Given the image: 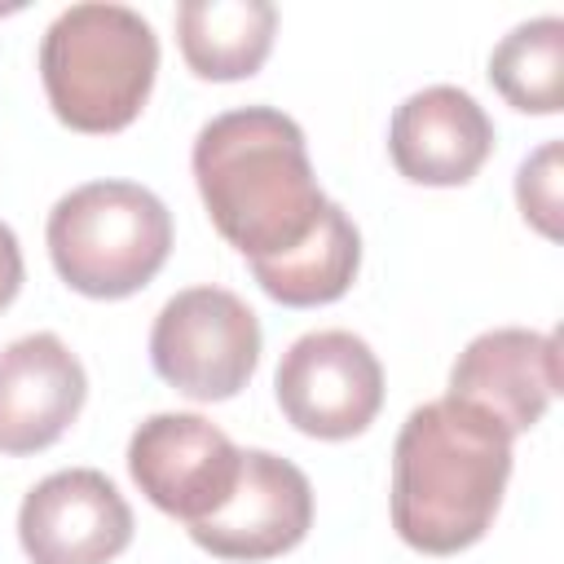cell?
Masks as SVG:
<instances>
[{
    "mask_svg": "<svg viewBox=\"0 0 564 564\" xmlns=\"http://www.w3.org/2000/svg\"><path fill=\"white\" fill-rule=\"evenodd\" d=\"M189 167L216 234L247 264L295 251L330 203L313 176L304 128L273 106H238L207 119Z\"/></svg>",
    "mask_w": 564,
    "mask_h": 564,
    "instance_id": "6da1fadb",
    "label": "cell"
},
{
    "mask_svg": "<svg viewBox=\"0 0 564 564\" xmlns=\"http://www.w3.org/2000/svg\"><path fill=\"white\" fill-rule=\"evenodd\" d=\"M511 441L489 414L441 397L405 414L392 445V529L423 555H454L485 538L511 476Z\"/></svg>",
    "mask_w": 564,
    "mask_h": 564,
    "instance_id": "7a4b0ae2",
    "label": "cell"
},
{
    "mask_svg": "<svg viewBox=\"0 0 564 564\" xmlns=\"http://www.w3.org/2000/svg\"><path fill=\"white\" fill-rule=\"evenodd\" d=\"M159 75L154 26L115 0L62 9L40 40V79L53 115L75 132L128 128Z\"/></svg>",
    "mask_w": 564,
    "mask_h": 564,
    "instance_id": "3957f363",
    "label": "cell"
},
{
    "mask_svg": "<svg viewBox=\"0 0 564 564\" xmlns=\"http://www.w3.org/2000/svg\"><path fill=\"white\" fill-rule=\"evenodd\" d=\"M44 238L70 291L123 300L167 264L172 212L137 181H88L53 203Z\"/></svg>",
    "mask_w": 564,
    "mask_h": 564,
    "instance_id": "277c9868",
    "label": "cell"
},
{
    "mask_svg": "<svg viewBox=\"0 0 564 564\" xmlns=\"http://www.w3.org/2000/svg\"><path fill=\"white\" fill-rule=\"evenodd\" d=\"M150 361L176 392L225 401L247 388L260 361V317L225 286H185L150 326Z\"/></svg>",
    "mask_w": 564,
    "mask_h": 564,
    "instance_id": "5b68a950",
    "label": "cell"
},
{
    "mask_svg": "<svg viewBox=\"0 0 564 564\" xmlns=\"http://www.w3.org/2000/svg\"><path fill=\"white\" fill-rule=\"evenodd\" d=\"M273 392L295 432L348 441L366 432L383 405V366L352 330H308L282 352Z\"/></svg>",
    "mask_w": 564,
    "mask_h": 564,
    "instance_id": "8992f818",
    "label": "cell"
},
{
    "mask_svg": "<svg viewBox=\"0 0 564 564\" xmlns=\"http://www.w3.org/2000/svg\"><path fill=\"white\" fill-rule=\"evenodd\" d=\"M137 489L185 529L216 516L242 471V449L203 414H150L128 441Z\"/></svg>",
    "mask_w": 564,
    "mask_h": 564,
    "instance_id": "52a82bcc",
    "label": "cell"
},
{
    "mask_svg": "<svg viewBox=\"0 0 564 564\" xmlns=\"http://www.w3.org/2000/svg\"><path fill=\"white\" fill-rule=\"evenodd\" d=\"M18 542L31 564H110L132 542V507L106 471L66 467L22 498Z\"/></svg>",
    "mask_w": 564,
    "mask_h": 564,
    "instance_id": "ba28073f",
    "label": "cell"
},
{
    "mask_svg": "<svg viewBox=\"0 0 564 564\" xmlns=\"http://www.w3.org/2000/svg\"><path fill=\"white\" fill-rule=\"evenodd\" d=\"M313 524L308 476L269 449H242V471L229 502L189 524V538L216 560H273L304 542Z\"/></svg>",
    "mask_w": 564,
    "mask_h": 564,
    "instance_id": "9c48e42d",
    "label": "cell"
},
{
    "mask_svg": "<svg viewBox=\"0 0 564 564\" xmlns=\"http://www.w3.org/2000/svg\"><path fill=\"white\" fill-rule=\"evenodd\" d=\"M560 392L555 335L498 326L476 335L449 366V397L489 414L507 436L529 432Z\"/></svg>",
    "mask_w": 564,
    "mask_h": 564,
    "instance_id": "30bf717a",
    "label": "cell"
},
{
    "mask_svg": "<svg viewBox=\"0 0 564 564\" xmlns=\"http://www.w3.org/2000/svg\"><path fill=\"white\" fill-rule=\"evenodd\" d=\"M494 150V119L458 84L410 93L388 123V154L414 185H467Z\"/></svg>",
    "mask_w": 564,
    "mask_h": 564,
    "instance_id": "8fae6325",
    "label": "cell"
},
{
    "mask_svg": "<svg viewBox=\"0 0 564 564\" xmlns=\"http://www.w3.org/2000/svg\"><path fill=\"white\" fill-rule=\"evenodd\" d=\"M84 361L53 330L0 348V454L48 449L84 410Z\"/></svg>",
    "mask_w": 564,
    "mask_h": 564,
    "instance_id": "7c38bea8",
    "label": "cell"
},
{
    "mask_svg": "<svg viewBox=\"0 0 564 564\" xmlns=\"http://www.w3.org/2000/svg\"><path fill=\"white\" fill-rule=\"evenodd\" d=\"M278 31L269 0H185L176 4V44L198 79H247L264 66Z\"/></svg>",
    "mask_w": 564,
    "mask_h": 564,
    "instance_id": "4fadbf2b",
    "label": "cell"
},
{
    "mask_svg": "<svg viewBox=\"0 0 564 564\" xmlns=\"http://www.w3.org/2000/svg\"><path fill=\"white\" fill-rule=\"evenodd\" d=\"M361 269V234L339 203H326L317 229L286 256L251 264L260 291L286 308H317L339 300Z\"/></svg>",
    "mask_w": 564,
    "mask_h": 564,
    "instance_id": "5bb4252c",
    "label": "cell"
},
{
    "mask_svg": "<svg viewBox=\"0 0 564 564\" xmlns=\"http://www.w3.org/2000/svg\"><path fill=\"white\" fill-rule=\"evenodd\" d=\"M489 84L524 115L564 106V22L555 13L511 26L489 53Z\"/></svg>",
    "mask_w": 564,
    "mask_h": 564,
    "instance_id": "9a60e30c",
    "label": "cell"
},
{
    "mask_svg": "<svg viewBox=\"0 0 564 564\" xmlns=\"http://www.w3.org/2000/svg\"><path fill=\"white\" fill-rule=\"evenodd\" d=\"M560 159H564V145L546 141L516 172V203H520L524 220L546 238H560V189H564Z\"/></svg>",
    "mask_w": 564,
    "mask_h": 564,
    "instance_id": "2e32d148",
    "label": "cell"
},
{
    "mask_svg": "<svg viewBox=\"0 0 564 564\" xmlns=\"http://www.w3.org/2000/svg\"><path fill=\"white\" fill-rule=\"evenodd\" d=\"M18 291H22V247L18 234L0 220V308H9Z\"/></svg>",
    "mask_w": 564,
    "mask_h": 564,
    "instance_id": "e0dca14e",
    "label": "cell"
},
{
    "mask_svg": "<svg viewBox=\"0 0 564 564\" xmlns=\"http://www.w3.org/2000/svg\"><path fill=\"white\" fill-rule=\"evenodd\" d=\"M13 9H18V4H0V18H4V13H13Z\"/></svg>",
    "mask_w": 564,
    "mask_h": 564,
    "instance_id": "ac0fdd59",
    "label": "cell"
}]
</instances>
